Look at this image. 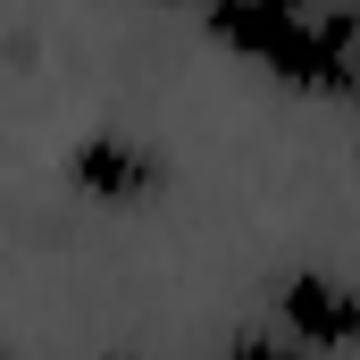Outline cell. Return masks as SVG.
<instances>
[{
    "label": "cell",
    "instance_id": "cell-3",
    "mask_svg": "<svg viewBox=\"0 0 360 360\" xmlns=\"http://www.w3.org/2000/svg\"><path fill=\"white\" fill-rule=\"evenodd\" d=\"M59 176L76 184L84 201H101V210H143V201H151V193L168 184V160H160L151 143L117 134V126H84V134L68 143Z\"/></svg>",
    "mask_w": 360,
    "mask_h": 360
},
{
    "label": "cell",
    "instance_id": "cell-2",
    "mask_svg": "<svg viewBox=\"0 0 360 360\" xmlns=\"http://www.w3.org/2000/svg\"><path fill=\"white\" fill-rule=\"evenodd\" d=\"M269 319L285 344H302V352H360V285L335 269H285L269 285Z\"/></svg>",
    "mask_w": 360,
    "mask_h": 360
},
{
    "label": "cell",
    "instance_id": "cell-4",
    "mask_svg": "<svg viewBox=\"0 0 360 360\" xmlns=\"http://www.w3.org/2000/svg\"><path fill=\"white\" fill-rule=\"evenodd\" d=\"M218 360H310V352H302V344H285V335H269V327H235Z\"/></svg>",
    "mask_w": 360,
    "mask_h": 360
},
{
    "label": "cell",
    "instance_id": "cell-5",
    "mask_svg": "<svg viewBox=\"0 0 360 360\" xmlns=\"http://www.w3.org/2000/svg\"><path fill=\"white\" fill-rule=\"evenodd\" d=\"M101 360H143V352H101Z\"/></svg>",
    "mask_w": 360,
    "mask_h": 360
},
{
    "label": "cell",
    "instance_id": "cell-1",
    "mask_svg": "<svg viewBox=\"0 0 360 360\" xmlns=\"http://www.w3.org/2000/svg\"><path fill=\"white\" fill-rule=\"evenodd\" d=\"M210 34L235 42L252 68H269L285 84L360 92V59H352L360 17H302V8H285V0H226V8H210Z\"/></svg>",
    "mask_w": 360,
    "mask_h": 360
}]
</instances>
